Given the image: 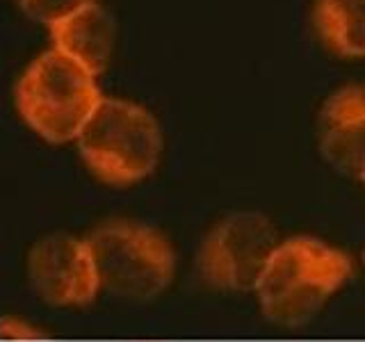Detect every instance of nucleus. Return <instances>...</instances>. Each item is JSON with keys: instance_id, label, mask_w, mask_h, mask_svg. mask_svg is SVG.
Masks as SVG:
<instances>
[{"instance_id": "7", "label": "nucleus", "mask_w": 365, "mask_h": 342, "mask_svg": "<svg viewBox=\"0 0 365 342\" xmlns=\"http://www.w3.org/2000/svg\"><path fill=\"white\" fill-rule=\"evenodd\" d=\"M319 151L340 174L365 178V87H342L324 103Z\"/></svg>"}, {"instance_id": "9", "label": "nucleus", "mask_w": 365, "mask_h": 342, "mask_svg": "<svg viewBox=\"0 0 365 342\" xmlns=\"http://www.w3.org/2000/svg\"><path fill=\"white\" fill-rule=\"evenodd\" d=\"M315 26L331 51L365 57V0H317Z\"/></svg>"}, {"instance_id": "6", "label": "nucleus", "mask_w": 365, "mask_h": 342, "mask_svg": "<svg viewBox=\"0 0 365 342\" xmlns=\"http://www.w3.org/2000/svg\"><path fill=\"white\" fill-rule=\"evenodd\" d=\"M28 281L41 301L57 308L89 306L103 290L87 237L66 233L46 235L30 249Z\"/></svg>"}, {"instance_id": "3", "label": "nucleus", "mask_w": 365, "mask_h": 342, "mask_svg": "<svg viewBox=\"0 0 365 342\" xmlns=\"http://www.w3.org/2000/svg\"><path fill=\"white\" fill-rule=\"evenodd\" d=\"M76 142L91 176L114 187L144 180L163 153L153 114L123 98H103Z\"/></svg>"}, {"instance_id": "11", "label": "nucleus", "mask_w": 365, "mask_h": 342, "mask_svg": "<svg viewBox=\"0 0 365 342\" xmlns=\"http://www.w3.org/2000/svg\"><path fill=\"white\" fill-rule=\"evenodd\" d=\"M0 336L5 340H41L43 338L39 326H34L26 317H16V315H5L0 319Z\"/></svg>"}, {"instance_id": "2", "label": "nucleus", "mask_w": 365, "mask_h": 342, "mask_svg": "<svg viewBox=\"0 0 365 342\" xmlns=\"http://www.w3.org/2000/svg\"><path fill=\"white\" fill-rule=\"evenodd\" d=\"M101 100L96 76L60 51L37 57L16 85L21 119L51 144L78 140Z\"/></svg>"}, {"instance_id": "1", "label": "nucleus", "mask_w": 365, "mask_h": 342, "mask_svg": "<svg viewBox=\"0 0 365 342\" xmlns=\"http://www.w3.org/2000/svg\"><path fill=\"white\" fill-rule=\"evenodd\" d=\"M351 274V260L340 249L311 235L281 242L256 285V299L269 322L304 326Z\"/></svg>"}, {"instance_id": "5", "label": "nucleus", "mask_w": 365, "mask_h": 342, "mask_svg": "<svg viewBox=\"0 0 365 342\" xmlns=\"http://www.w3.org/2000/svg\"><path fill=\"white\" fill-rule=\"evenodd\" d=\"M279 244L277 228L265 214H228L203 239L197 256L199 276L215 290H256Z\"/></svg>"}, {"instance_id": "4", "label": "nucleus", "mask_w": 365, "mask_h": 342, "mask_svg": "<svg viewBox=\"0 0 365 342\" xmlns=\"http://www.w3.org/2000/svg\"><path fill=\"white\" fill-rule=\"evenodd\" d=\"M101 288L123 299H153L174 279L176 256L158 228L133 219H108L87 235Z\"/></svg>"}, {"instance_id": "10", "label": "nucleus", "mask_w": 365, "mask_h": 342, "mask_svg": "<svg viewBox=\"0 0 365 342\" xmlns=\"http://www.w3.org/2000/svg\"><path fill=\"white\" fill-rule=\"evenodd\" d=\"M91 3L94 0H19V5L28 16L41 23H48V26L76 14L78 9H83Z\"/></svg>"}, {"instance_id": "8", "label": "nucleus", "mask_w": 365, "mask_h": 342, "mask_svg": "<svg viewBox=\"0 0 365 342\" xmlns=\"http://www.w3.org/2000/svg\"><path fill=\"white\" fill-rule=\"evenodd\" d=\"M55 51L73 57L91 73L98 76L108 66L114 43V26L108 11L91 3L76 14L51 26Z\"/></svg>"}, {"instance_id": "12", "label": "nucleus", "mask_w": 365, "mask_h": 342, "mask_svg": "<svg viewBox=\"0 0 365 342\" xmlns=\"http://www.w3.org/2000/svg\"><path fill=\"white\" fill-rule=\"evenodd\" d=\"M363 182H365V178H363Z\"/></svg>"}]
</instances>
